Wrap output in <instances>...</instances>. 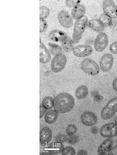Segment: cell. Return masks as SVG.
Returning <instances> with one entry per match:
<instances>
[{"label":"cell","instance_id":"obj_19","mask_svg":"<svg viewBox=\"0 0 117 155\" xmlns=\"http://www.w3.org/2000/svg\"><path fill=\"white\" fill-rule=\"evenodd\" d=\"M58 115V112L55 110H50L46 113L44 119L47 123L51 124L56 120Z\"/></svg>","mask_w":117,"mask_h":155},{"label":"cell","instance_id":"obj_26","mask_svg":"<svg viewBox=\"0 0 117 155\" xmlns=\"http://www.w3.org/2000/svg\"><path fill=\"white\" fill-rule=\"evenodd\" d=\"M40 19H44L48 17L49 15V9L47 7L42 6L39 8Z\"/></svg>","mask_w":117,"mask_h":155},{"label":"cell","instance_id":"obj_14","mask_svg":"<svg viewBox=\"0 0 117 155\" xmlns=\"http://www.w3.org/2000/svg\"><path fill=\"white\" fill-rule=\"evenodd\" d=\"M39 61L42 63H46L51 60V56L49 51L41 41L40 38Z\"/></svg>","mask_w":117,"mask_h":155},{"label":"cell","instance_id":"obj_18","mask_svg":"<svg viewBox=\"0 0 117 155\" xmlns=\"http://www.w3.org/2000/svg\"><path fill=\"white\" fill-rule=\"evenodd\" d=\"M85 12V9L84 6L78 4L73 8L71 15L74 19L77 20L83 16Z\"/></svg>","mask_w":117,"mask_h":155},{"label":"cell","instance_id":"obj_28","mask_svg":"<svg viewBox=\"0 0 117 155\" xmlns=\"http://www.w3.org/2000/svg\"><path fill=\"white\" fill-rule=\"evenodd\" d=\"M76 151L75 149L71 146H67L64 148L62 151V155H75Z\"/></svg>","mask_w":117,"mask_h":155},{"label":"cell","instance_id":"obj_25","mask_svg":"<svg viewBox=\"0 0 117 155\" xmlns=\"http://www.w3.org/2000/svg\"><path fill=\"white\" fill-rule=\"evenodd\" d=\"M42 104L47 109H51L54 107V99L51 97H46L43 99Z\"/></svg>","mask_w":117,"mask_h":155},{"label":"cell","instance_id":"obj_33","mask_svg":"<svg viewBox=\"0 0 117 155\" xmlns=\"http://www.w3.org/2000/svg\"><path fill=\"white\" fill-rule=\"evenodd\" d=\"M109 50L112 53L117 54V41L113 42L110 45Z\"/></svg>","mask_w":117,"mask_h":155},{"label":"cell","instance_id":"obj_27","mask_svg":"<svg viewBox=\"0 0 117 155\" xmlns=\"http://www.w3.org/2000/svg\"><path fill=\"white\" fill-rule=\"evenodd\" d=\"M77 131V128L74 125H69L66 129V132L69 135H71L75 134Z\"/></svg>","mask_w":117,"mask_h":155},{"label":"cell","instance_id":"obj_39","mask_svg":"<svg viewBox=\"0 0 117 155\" xmlns=\"http://www.w3.org/2000/svg\"><path fill=\"white\" fill-rule=\"evenodd\" d=\"M112 86L113 89L117 91V78L115 79L112 83Z\"/></svg>","mask_w":117,"mask_h":155},{"label":"cell","instance_id":"obj_41","mask_svg":"<svg viewBox=\"0 0 117 155\" xmlns=\"http://www.w3.org/2000/svg\"><path fill=\"white\" fill-rule=\"evenodd\" d=\"M40 155H50V154L48 152H44L40 153Z\"/></svg>","mask_w":117,"mask_h":155},{"label":"cell","instance_id":"obj_11","mask_svg":"<svg viewBox=\"0 0 117 155\" xmlns=\"http://www.w3.org/2000/svg\"><path fill=\"white\" fill-rule=\"evenodd\" d=\"M58 18L59 23L63 27L69 28L73 25V19L67 11H63L60 12L58 14Z\"/></svg>","mask_w":117,"mask_h":155},{"label":"cell","instance_id":"obj_30","mask_svg":"<svg viewBox=\"0 0 117 155\" xmlns=\"http://www.w3.org/2000/svg\"><path fill=\"white\" fill-rule=\"evenodd\" d=\"M55 139L56 142L62 143L67 140V137L64 135L60 134L57 135Z\"/></svg>","mask_w":117,"mask_h":155},{"label":"cell","instance_id":"obj_24","mask_svg":"<svg viewBox=\"0 0 117 155\" xmlns=\"http://www.w3.org/2000/svg\"><path fill=\"white\" fill-rule=\"evenodd\" d=\"M99 20L104 27H109L112 26V20L111 18L106 14L101 15Z\"/></svg>","mask_w":117,"mask_h":155},{"label":"cell","instance_id":"obj_16","mask_svg":"<svg viewBox=\"0 0 117 155\" xmlns=\"http://www.w3.org/2000/svg\"><path fill=\"white\" fill-rule=\"evenodd\" d=\"M49 36L52 41L55 42H60L68 37L65 32L58 30H54L51 31L50 32Z\"/></svg>","mask_w":117,"mask_h":155},{"label":"cell","instance_id":"obj_32","mask_svg":"<svg viewBox=\"0 0 117 155\" xmlns=\"http://www.w3.org/2000/svg\"><path fill=\"white\" fill-rule=\"evenodd\" d=\"M67 140L68 143L74 144L77 142L78 141L77 137L75 135H69L67 138Z\"/></svg>","mask_w":117,"mask_h":155},{"label":"cell","instance_id":"obj_3","mask_svg":"<svg viewBox=\"0 0 117 155\" xmlns=\"http://www.w3.org/2000/svg\"><path fill=\"white\" fill-rule=\"evenodd\" d=\"M117 112V98L110 100L103 108L101 112V117L103 119L111 118Z\"/></svg>","mask_w":117,"mask_h":155},{"label":"cell","instance_id":"obj_12","mask_svg":"<svg viewBox=\"0 0 117 155\" xmlns=\"http://www.w3.org/2000/svg\"><path fill=\"white\" fill-rule=\"evenodd\" d=\"M80 119L82 123L87 126H92L96 124L97 121V118L93 113L87 111L81 116Z\"/></svg>","mask_w":117,"mask_h":155},{"label":"cell","instance_id":"obj_4","mask_svg":"<svg viewBox=\"0 0 117 155\" xmlns=\"http://www.w3.org/2000/svg\"><path fill=\"white\" fill-rule=\"evenodd\" d=\"M81 67L85 72L91 75H97L99 72L98 65L94 61L88 58L82 61Z\"/></svg>","mask_w":117,"mask_h":155},{"label":"cell","instance_id":"obj_8","mask_svg":"<svg viewBox=\"0 0 117 155\" xmlns=\"http://www.w3.org/2000/svg\"><path fill=\"white\" fill-rule=\"evenodd\" d=\"M108 43V39L104 33H100L97 35L94 43V47L97 51L101 52L106 47Z\"/></svg>","mask_w":117,"mask_h":155},{"label":"cell","instance_id":"obj_17","mask_svg":"<svg viewBox=\"0 0 117 155\" xmlns=\"http://www.w3.org/2000/svg\"><path fill=\"white\" fill-rule=\"evenodd\" d=\"M64 148L63 144L58 142H52L47 147V151L50 154H58L62 152Z\"/></svg>","mask_w":117,"mask_h":155},{"label":"cell","instance_id":"obj_31","mask_svg":"<svg viewBox=\"0 0 117 155\" xmlns=\"http://www.w3.org/2000/svg\"><path fill=\"white\" fill-rule=\"evenodd\" d=\"M80 2V1L66 0V3L67 6L71 8L75 7Z\"/></svg>","mask_w":117,"mask_h":155},{"label":"cell","instance_id":"obj_9","mask_svg":"<svg viewBox=\"0 0 117 155\" xmlns=\"http://www.w3.org/2000/svg\"><path fill=\"white\" fill-rule=\"evenodd\" d=\"M113 62V57L110 54H104L101 58L99 65L101 69L103 71L107 72L112 68Z\"/></svg>","mask_w":117,"mask_h":155},{"label":"cell","instance_id":"obj_29","mask_svg":"<svg viewBox=\"0 0 117 155\" xmlns=\"http://www.w3.org/2000/svg\"><path fill=\"white\" fill-rule=\"evenodd\" d=\"M47 22L44 19H40L39 32L40 33L44 31L47 28Z\"/></svg>","mask_w":117,"mask_h":155},{"label":"cell","instance_id":"obj_22","mask_svg":"<svg viewBox=\"0 0 117 155\" xmlns=\"http://www.w3.org/2000/svg\"><path fill=\"white\" fill-rule=\"evenodd\" d=\"M88 93L87 87L84 85H81L78 87L75 92V95L79 99H84L86 97Z\"/></svg>","mask_w":117,"mask_h":155},{"label":"cell","instance_id":"obj_34","mask_svg":"<svg viewBox=\"0 0 117 155\" xmlns=\"http://www.w3.org/2000/svg\"><path fill=\"white\" fill-rule=\"evenodd\" d=\"M47 109L42 104L40 105V118H42L43 116Z\"/></svg>","mask_w":117,"mask_h":155},{"label":"cell","instance_id":"obj_13","mask_svg":"<svg viewBox=\"0 0 117 155\" xmlns=\"http://www.w3.org/2000/svg\"><path fill=\"white\" fill-rule=\"evenodd\" d=\"M52 132L51 129L45 127L41 129L39 132V142L42 145L48 144L51 140Z\"/></svg>","mask_w":117,"mask_h":155},{"label":"cell","instance_id":"obj_5","mask_svg":"<svg viewBox=\"0 0 117 155\" xmlns=\"http://www.w3.org/2000/svg\"><path fill=\"white\" fill-rule=\"evenodd\" d=\"M67 61L66 56L62 54L55 56L51 62V70L55 73L61 71L64 68Z\"/></svg>","mask_w":117,"mask_h":155},{"label":"cell","instance_id":"obj_20","mask_svg":"<svg viewBox=\"0 0 117 155\" xmlns=\"http://www.w3.org/2000/svg\"><path fill=\"white\" fill-rule=\"evenodd\" d=\"M89 26L92 30L98 32L103 31L104 28V26L98 19L91 20L89 22Z\"/></svg>","mask_w":117,"mask_h":155},{"label":"cell","instance_id":"obj_15","mask_svg":"<svg viewBox=\"0 0 117 155\" xmlns=\"http://www.w3.org/2000/svg\"><path fill=\"white\" fill-rule=\"evenodd\" d=\"M113 145V140L110 138L105 140L97 149V151L99 155L105 154L111 148Z\"/></svg>","mask_w":117,"mask_h":155},{"label":"cell","instance_id":"obj_10","mask_svg":"<svg viewBox=\"0 0 117 155\" xmlns=\"http://www.w3.org/2000/svg\"><path fill=\"white\" fill-rule=\"evenodd\" d=\"M73 53L76 56L83 57L90 55L93 52L92 48L89 45H79L74 48Z\"/></svg>","mask_w":117,"mask_h":155},{"label":"cell","instance_id":"obj_21","mask_svg":"<svg viewBox=\"0 0 117 155\" xmlns=\"http://www.w3.org/2000/svg\"><path fill=\"white\" fill-rule=\"evenodd\" d=\"M74 44L73 40L69 37L61 42V47L67 52H70L73 50Z\"/></svg>","mask_w":117,"mask_h":155},{"label":"cell","instance_id":"obj_38","mask_svg":"<svg viewBox=\"0 0 117 155\" xmlns=\"http://www.w3.org/2000/svg\"><path fill=\"white\" fill-rule=\"evenodd\" d=\"M87 151L85 149H82L79 151L77 153V155H87Z\"/></svg>","mask_w":117,"mask_h":155},{"label":"cell","instance_id":"obj_6","mask_svg":"<svg viewBox=\"0 0 117 155\" xmlns=\"http://www.w3.org/2000/svg\"><path fill=\"white\" fill-rule=\"evenodd\" d=\"M100 134L102 137H112L117 136V125L110 123L103 126L100 130Z\"/></svg>","mask_w":117,"mask_h":155},{"label":"cell","instance_id":"obj_1","mask_svg":"<svg viewBox=\"0 0 117 155\" xmlns=\"http://www.w3.org/2000/svg\"><path fill=\"white\" fill-rule=\"evenodd\" d=\"M75 105V100L70 94L62 93L57 95L54 99V108L59 113H64L71 110Z\"/></svg>","mask_w":117,"mask_h":155},{"label":"cell","instance_id":"obj_35","mask_svg":"<svg viewBox=\"0 0 117 155\" xmlns=\"http://www.w3.org/2000/svg\"><path fill=\"white\" fill-rule=\"evenodd\" d=\"M108 154L117 155V146L111 148L109 151Z\"/></svg>","mask_w":117,"mask_h":155},{"label":"cell","instance_id":"obj_36","mask_svg":"<svg viewBox=\"0 0 117 155\" xmlns=\"http://www.w3.org/2000/svg\"><path fill=\"white\" fill-rule=\"evenodd\" d=\"M103 97L99 94H97L93 97V99L94 101L96 102L101 101L103 99Z\"/></svg>","mask_w":117,"mask_h":155},{"label":"cell","instance_id":"obj_2","mask_svg":"<svg viewBox=\"0 0 117 155\" xmlns=\"http://www.w3.org/2000/svg\"><path fill=\"white\" fill-rule=\"evenodd\" d=\"M87 22V18L85 16H82L76 21L73 35V40L74 43L76 44L79 42L84 31Z\"/></svg>","mask_w":117,"mask_h":155},{"label":"cell","instance_id":"obj_37","mask_svg":"<svg viewBox=\"0 0 117 155\" xmlns=\"http://www.w3.org/2000/svg\"><path fill=\"white\" fill-rule=\"evenodd\" d=\"M90 131L93 134H97L98 132V127L96 126H93L90 128Z\"/></svg>","mask_w":117,"mask_h":155},{"label":"cell","instance_id":"obj_23","mask_svg":"<svg viewBox=\"0 0 117 155\" xmlns=\"http://www.w3.org/2000/svg\"><path fill=\"white\" fill-rule=\"evenodd\" d=\"M49 51L50 53L54 56L62 54L63 50L58 45L49 42L48 43Z\"/></svg>","mask_w":117,"mask_h":155},{"label":"cell","instance_id":"obj_40","mask_svg":"<svg viewBox=\"0 0 117 155\" xmlns=\"http://www.w3.org/2000/svg\"><path fill=\"white\" fill-rule=\"evenodd\" d=\"M98 94H99V92L97 91H94L91 93V95L93 97Z\"/></svg>","mask_w":117,"mask_h":155},{"label":"cell","instance_id":"obj_42","mask_svg":"<svg viewBox=\"0 0 117 155\" xmlns=\"http://www.w3.org/2000/svg\"><path fill=\"white\" fill-rule=\"evenodd\" d=\"M115 122L116 123L117 125V117L115 119Z\"/></svg>","mask_w":117,"mask_h":155},{"label":"cell","instance_id":"obj_7","mask_svg":"<svg viewBox=\"0 0 117 155\" xmlns=\"http://www.w3.org/2000/svg\"><path fill=\"white\" fill-rule=\"evenodd\" d=\"M103 8L106 14L111 18H117V6L112 1L104 0Z\"/></svg>","mask_w":117,"mask_h":155}]
</instances>
